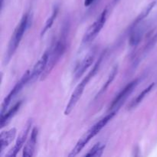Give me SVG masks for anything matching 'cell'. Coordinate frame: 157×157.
Here are the masks:
<instances>
[{"mask_svg":"<svg viewBox=\"0 0 157 157\" xmlns=\"http://www.w3.org/2000/svg\"><path fill=\"white\" fill-rule=\"evenodd\" d=\"M105 147L106 145L104 144H102V143L101 142L97 143V144L89 150L88 153H86L85 156H101L103 155V153H104Z\"/></svg>","mask_w":157,"mask_h":157,"instance_id":"19","label":"cell"},{"mask_svg":"<svg viewBox=\"0 0 157 157\" xmlns=\"http://www.w3.org/2000/svg\"><path fill=\"white\" fill-rule=\"evenodd\" d=\"M157 43V32H154L153 31L150 32L147 35V41L144 44V47L141 49L140 52L137 54L136 58H134V64H138L142 60L143 58L146 56L152 49L154 48Z\"/></svg>","mask_w":157,"mask_h":157,"instance_id":"9","label":"cell"},{"mask_svg":"<svg viewBox=\"0 0 157 157\" xmlns=\"http://www.w3.org/2000/svg\"><path fill=\"white\" fill-rule=\"evenodd\" d=\"M29 14L26 13L21 18V21H20L19 24L17 25L15 28V31H14L13 34H12L11 39L9 41V46H8V50L6 52V61L8 63L9 60L11 59L12 56H13L14 53L15 51L18 48V45H19L21 40L22 39L24 34L25 32L26 29L29 25Z\"/></svg>","mask_w":157,"mask_h":157,"instance_id":"4","label":"cell"},{"mask_svg":"<svg viewBox=\"0 0 157 157\" xmlns=\"http://www.w3.org/2000/svg\"><path fill=\"white\" fill-rule=\"evenodd\" d=\"M95 2V0H84V6H87V7H88V6H91L92 4H93L94 2Z\"/></svg>","mask_w":157,"mask_h":157,"instance_id":"21","label":"cell"},{"mask_svg":"<svg viewBox=\"0 0 157 157\" xmlns=\"http://www.w3.org/2000/svg\"><path fill=\"white\" fill-rule=\"evenodd\" d=\"M68 27L66 25L63 29L60 38L52 44V48L48 51V60L45 69L41 76V81H44L51 74L54 67L56 66L58 61L63 56L67 48V35Z\"/></svg>","mask_w":157,"mask_h":157,"instance_id":"1","label":"cell"},{"mask_svg":"<svg viewBox=\"0 0 157 157\" xmlns=\"http://www.w3.org/2000/svg\"><path fill=\"white\" fill-rule=\"evenodd\" d=\"M144 34V26L138 25L135 26L134 28L131 29V33H130V38H129V42L131 47L135 48L140 43L142 40L143 36Z\"/></svg>","mask_w":157,"mask_h":157,"instance_id":"14","label":"cell"},{"mask_svg":"<svg viewBox=\"0 0 157 157\" xmlns=\"http://www.w3.org/2000/svg\"><path fill=\"white\" fill-rule=\"evenodd\" d=\"M21 104H22V101H18V102L16 103L12 108H10V110H9V111L6 112L4 114L1 115V121H0L1 128H3L4 127H6V126L10 122L12 118L15 116V113H16L17 112H18V110H19Z\"/></svg>","mask_w":157,"mask_h":157,"instance_id":"15","label":"cell"},{"mask_svg":"<svg viewBox=\"0 0 157 157\" xmlns=\"http://www.w3.org/2000/svg\"><path fill=\"white\" fill-rule=\"evenodd\" d=\"M107 18V9H105L98 18L94 21L93 24L88 28L87 32H85L83 38V43L84 44H89L98 35L101 29H103L105 25Z\"/></svg>","mask_w":157,"mask_h":157,"instance_id":"6","label":"cell"},{"mask_svg":"<svg viewBox=\"0 0 157 157\" xmlns=\"http://www.w3.org/2000/svg\"><path fill=\"white\" fill-rule=\"evenodd\" d=\"M154 86H155V83H152V84H150V85H149L147 88L144 89V90H143V91L141 92V93L140 94L138 95V96L136 97V98H135V99L133 100L131 103H130V105L128 106L129 110L134 109L136 106L139 105V104L142 102L143 100L146 98V96H147V94H148L150 93L152 90H153V88L154 87Z\"/></svg>","mask_w":157,"mask_h":157,"instance_id":"17","label":"cell"},{"mask_svg":"<svg viewBox=\"0 0 157 157\" xmlns=\"http://www.w3.org/2000/svg\"><path fill=\"white\" fill-rule=\"evenodd\" d=\"M94 59V55L92 54H89L84 58H83L82 61L76 66L75 72H74V77L75 78V81L79 79L84 73L90 67V65L93 63Z\"/></svg>","mask_w":157,"mask_h":157,"instance_id":"11","label":"cell"},{"mask_svg":"<svg viewBox=\"0 0 157 157\" xmlns=\"http://www.w3.org/2000/svg\"><path fill=\"white\" fill-rule=\"evenodd\" d=\"M139 81L138 79L133 80V81H131L130 83H129L119 94L116 96V98H114L113 101H112V104H110V108L109 110L110 111H117L120 109V107L123 105L124 102L126 101V100L127 99V98L129 97V95L133 92V90L136 88V86L139 84Z\"/></svg>","mask_w":157,"mask_h":157,"instance_id":"7","label":"cell"},{"mask_svg":"<svg viewBox=\"0 0 157 157\" xmlns=\"http://www.w3.org/2000/svg\"><path fill=\"white\" fill-rule=\"evenodd\" d=\"M32 124V119H31L29 120V121L27 122V124H25V128L23 129L21 133H20V135L18 136L15 146H14V147L11 149L10 151H9V153L6 155V156L14 157L17 156V154H18V152L20 151V150L21 149L22 146L24 145L26 139H27L28 135H29V132H30Z\"/></svg>","mask_w":157,"mask_h":157,"instance_id":"8","label":"cell"},{"mask_svg":"<svg viewBox=\"0 0 157 157\" xmlns=\"http://www.w3.org/2000/svg\"><path fill=\"white\" fill-rule=\"evenodd\" d=\"M38 130L37 127H34L31 133V136L29 140L26 143L24 149H23V156H33L35 153V147L37 144V139H38Z\"/></svg>","mask_w":157,"mask_h":157,"instance_id":"12","label":"cell"},{"mask_svg":"<svg viewBox=\"0 0 157 157\" xmlns=\"http://www.w3.org/2000/svg\"><path fill=\"white\" fill-rule=\"evenodd\" d=\"M16 136V129L12 128L6 131L2 132L0 135V154L3 153L6 147H9Z\"/></svg>","mask_w":157,"mask_h":157,"instance_id":"13","label":"cell"},{"mask_svg":"<svg viewBox=\"0 0 157 157\" xmlns=\"http://www.w3.org/2000/svg\"><path fill=\"white\" fill-rule=\"evenodd\" d=\"M58 13V8L55 7V9H54L53 11H52V15H51V16H49V18L47 19V21H46L45 22V25H44V28H43L42 31H41V37L44 36V34L48 31V29H50L51 28H52V25L54 24V21H55V20L56 19Z\"/></svg>","mask_w":157,"mask_h":157,"instance_id":"20","label":"cell"},{"mask_svg":"<svg viewBox=\"0 0 157 157\" xmlns=\"http://www.w3.org/2000/svg\"><path fill=\"white\" fill-rule=\"evenodd\" d=\"M117 112L116 111H112L110 113L105 116L104 117H103L102 119L100 120L98 123L94 124V126H92L79 139V140L78 141V143L76 144V145L75 146L72 150L71 151V153L68 154L69 157H74L76 156L84 148V147L86 146V144H88L89 141L92 139V138L94 137L96 135H98V133L101 132V130L105 127L107 124V123L112 120V118L115 116Z\"/></svg>","mask_w":157,"mask_h":157,"instance_id":"2","label":"cell"},{"mask_svg":"<svg viewBox=\"0 0 157 157\" xmlns=\"http://www.w3.org/2000/svg\"><path fill=\"white\" fill-rule=\"evenodd\" d=\"M156 1L152 2L151 3H150V4H149L148 6H147V7H146L145 9H144V10H143L142 12L139 14V15H138V16L136 17V18L135 19V21H133V24H132L131 29H133V28H134L135 26H136V25H138L139 24H140V23L142 22V21H144V20L145 19L147 16H148L149 14H150V12L152 11V9H153V8H154V6H156Z\"/></svg>","mask_w":157,"mask_h":157,"instance_id":"18","label":"cell"},{"mask_svg":"<svg viewBox=\"0 0 157 157\" xmlns=\"http://www.w3.org/2000/svg\"><path fill=\"white\" fill-rule=\"evenodd\" d=\"M30 75H31V71L28 70L24 75H22V77L21 78V79L18 81V82L15 84V85L14 86L13 88L12 89L10 92H9V94L5 98L4 101H3L2 104V107H1V115L4 114L6 112V110L9 107V104H11V102L12 101V100L17 96V95L19 94V92L21 91V89L28 84L29 83V80H30Z\"/></svg>","mask_w":157,"mask_h":157,"instance_id":"5","label":"cell"},{"mask_svg":"<svg viewBox=\"0 0 157 157\" xmlns=\"http://www.w3.org/2000/svg\"><path fill=\"white\" fill-rule=\"evenodd\" d=\"M117 71H118V67L117 66H115V67L112 69L111 71H110V75H109L108 78H107V81L104 83V84L103 85V87L101 88L100 91L98 92V94L96 95V97H95V99H98V98H99L100 97L102 96V95L104 94L106 91H107V90L108 89V87H110V85L112 84V82H113V80L115 79V78H116L117 75Z\"/></svg>","mask_w":157,"mask_h":157,"instance_id":"16","label":"cell"},{"mask_svg":"<svg viewBox=\"0 0 157 157\" xmlns=\"http://www.w3.org/2000/svg\"><path fill=\"white\" fill-rule=\"evenodd\" d=\"M103 57H104V55H101V58H99V60L97 61L95 65L94 66L93 69L89 72L88 75L80 82V84H78L76 87V88L74 90L73 93L71 94V96L70 98V100H69L68 103H67V106H66L65 110H64V115L67 116V115L70 114L72 112V110H74V108L75 107L76 104H78V101H79L80 98L82 96L83 93H84V88H85V87L87 86V84H88V82L90 81V79L93 78V77L98 73V70H99L100 65H101V61H102Z\"/></svg>","mask_w":157,"mask_h":157,"instance_id":"3","label":"cell"},{"mask_svg":"<svg viewBox=\"0 0 157 157\" xmlns=\"http://www.w3.org/2000/svg\"><path fill=\"white\" fill-rule=\"evenodd\" d=\"M100 1H101V0H95L94 2H96V4H98V3L100 2Z\"/></svg>","mask_w":157,"mask_h":157,"instance_id":"22","label":"cell"},{"mask_svg":"<svg viewBox=\"0 0 157 157\" xmlns=\"http://www.w3.org/2000/svg\"><path fill=\"white\" fill-rule=\"evenodd\" d=\"M48 60V51L45 52L43 54L42 56L41 57L39 60L36 62V64L34 65L33 68L31 70V75L29 83H33L34 81H36L39 77L41 76V75L44 72L45 69L46 65H47Z\"/></svg>","mask_w":157,"mask_h":157,"instance_id":"10","label":"cell"}]
</instances>
